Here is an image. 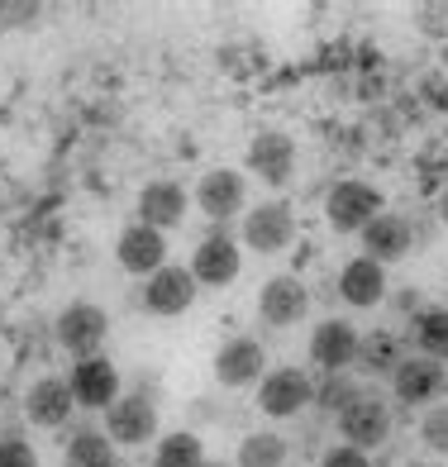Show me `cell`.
<instances>
[{"label":"cell","mask_w":448,"mask_h":467,"mask_svg":"<svg viewBox=\"0 0 448 467\" xmlns=\"http://www.w3.org/2000/svg\"><path fill=\"white\" fill-rule=\"evenodd\" d=\"M381 205H387V196H381L372 182L344 177V182H334L329 196H325V220H329V229H339V234H362V229L381 215Z\"/></svg>","instance_id":"1"},{"label":"cell","mask_w":448,"mask_h":467,"mask_svg":"<svg viewBox=\"0 0 448 467\" xmlns=\"http://www.w3.org/2000/svg\"><path fill=\"white\" fill-rule=\"evenodd\" d=\"M62 467H120V449L105 430H77L62 449Z\"/></svg>","instance_id":"22"},{"label":"cell","mask_w":448,"mask_h":467,"mask_svg":"<svg viewBox=\"0 0 448 467\" xmlns=\"http://www.w3.org/2000/svg\"><path fill=\"white\" fill-rule=\"evenodd\" d=\"M253 253H282L287 244H296V215L287 201H263L244 215V239Z\"/></svg>","instance_id":"10"},{"label":"cell","mask_w":448,"mask_h":467,"mask_svg":"<svg viewBox=\"0 0 448 467\" xmlns=\"http://www.w3.org/2000/svg\"><path fill=\"white\" fill-rule=\"evenodd\" d=\"M105 334H110V315H105L100 306H91V301L62 306V315H57V344L68 348L72 358H96L100 344H105Z\"/></svg>","instance_id":"7"},{"label":"cell","mask_w":448,"mask_h":467,"mask_svg":"<svg viewBox=\"0 0 448 467\" xmlns=\"http://www.w3.org/2000/svg\"><path fill=\"white\" fill-rule=\"evenodd\" d=\"M358 344L362 334L349 320H319L310 334V363L319 372H349L358 363Z\"/></svg>","instance_id":"15"},{"label":"cell","mask_w":448,"mask_h":467,"mask_svg":"<svg viewBox=\"0 0 448 467\" xmlns=\"http://www.w3.org/2000/svg\"><path fill=\"white\" fill-rule=\"evenodd\" d=\"M0 467H38V453H34V443L25 439H0Z\"/></svg>","instance_id":"28"},{"label":"cell","mask_w":448,"mask_h":467,"mask_svg":"<svg viewBox=\"0 0 448 467\" xmlns=\"http://www.w3.org/2000/svg\"><path fill=\"white\" fill-rule=\"evenodd\" d=\"M339 296L353 306V310H372L387 301V267L372 263V258H349L344 267H339Z\"/></svg>","instance_id":"18"},{"label":"cell","mask_w":448,"mask_h":467,"mask_svg":"<svg viewBox=\"0 0 448 467\" xmlns=\"http://www.w3.org/2000/svg\"><path fill=\"white\" fill-rule=\"evenodd\" d=\"M239 272H244V248L224 224H215V234H205L191 253V277H196V286H234Z\"/></svg>","instance_id":"2"},{"label":"cell","mask_w":448,"mask_h":467,"mask_svg":"<svg viewBox=\"0 0 448 467\" xmlns=\"http://www.w3.org/2000/svg\"><path fill=\"white\" fill-rule=\"evenodd\" d=\"M234 467H287V439L282 434H267V430L244 434Z\"/></svg>","instance_id":"25"},{"label":"cell","mask_w":448,"mask_h":467,"mask_svg":"<svg viewBox=\"0 0 448 467\" xmlns=\"http://www.w3.org/2000/svg\"><path fill=\"white\" fill-rule=\"evenodd\" d=\"M306 406H315V377L301 368H272L258 381V410L272 420H291Z\"/></svg>","instance_id":"3"},{"label":"cell","mask_w":448,"mask_h":467,"mask_svg":"<svg viewBox=\"0 0 448 467\" xmlns=\"http://www.w3.org/2000/svg\"><path fill=\"white\" fill-rule=\"evenodd\" d=\"M362 239V258H372V263H381V267H391V263H401L405 253L415 248V224L405 220V215H391V210H381V215L358 234Z\"/></svg>","instance_id":"14"},{"label":"cell","mask_w":448,"mask_h":467,"mask_svg":"<svg viewBox=\"0 0 448 467\" xmlns=\"http://www.w3.org/2000/svg\"><path fill=\"white\" fill-rule=\"evenodd\" d=\"M68 387H72V400H77L81 410H100V415L124 396L120 391V368L110 363V358H100V353L96 358H77Z\"/></svg>","instance_id":"9"},{"label":"cell","mask_w":448,"mask_h":467,"mask_svg":"<svg viewBox=\"0 0 448 467\" xmlns=\"http://www.w3.org/2000/svg\"><path fill=\"white\" fill-rule=\"evenodd\" d=\"M319 467H372V458L362 449H353V443H334V449H325Z\"/></svg>","instance_id":"29"},{"label":"cell","mask_w":448,"mask_h":467,"mask_svg":"<svg viewBox=\"0 0 448 467\" xmlns=\"http://www.w3.org/2000/svg\"><path fill=\"white\" fill-rule=\"evenodd\" d=\"M339 443H353V449H362V453H372V449H381V443L391 439V406L381 396H372V391H362L353 406L339 415Z\"/></svg>","instance_id":"5"},{"label":"cell","mask_w":448,"mask_h":467,"mask_svg":"<svg viewBox=\"0 0 448 467\" xmlns=\"http://www.w3.org/2000/svg\"><path fill=\"white\" fill-rule=\"evenodd\" d=\"M105 434L115 449H139L158 434V406L139 391H124L110 410H105Z\"/></svg>","instance_id":"8"},{"label":"cell","mask_w":448,"mask_h":467,"mask_svg":"<svg viewBox=\"0 0 448 467\" xmlns=\"http://www.w3.org/2000/svg\"><path fill=\"white\" fill-rule=\"evenodd\" d=\"M448 391V368L434 363V358H424V353H411L405 363L391 372V396L401 400L405 410H415V406H439V396Z\"/></svg>","instance_id":"4"},{"label":"cell","mask_w":448,"mask_h":467,"mask_svg":"<svg viewBox=\"0 0 448 467\" xmlns=\"http://www.w3.org/2000/svg\"><path fill=\"white\" fill-rule=\"evenodd\" d=\"M77 410V400H72V387H68V377H38L29 396H25V415L34 424H44V430H57V424H68Z\"/></svg>","instance_id":"20"},{"label":"cell","mask_w":448,"mask_h":467,"mask_svg":"<svg viewBox=\"0 0 448 467\" xmlns=\"http://www.w3.org/2000/svg\"><path fill=\"white\" fill-rule=\"evenodd\" d=\"M439 220L448 224V186H443V196H439Z\"/></svg>","instance_id":"30"},{"label":"cell","mask_w":448,"mask_h":467,"mask_svg":"<svg viewBox=\"0 0 448 467\" xmlns=\"http://www.w3.org/2000/svg\"><path fill=\"white\" fill-rule=\"evenodd\" d=\"M115 258H120L124 272H134V277H153L158 267H167V239L148 224H130L115 244Z\"/></svg>","instance_id":"19"},{"label":"cell","mask_w":448,"mask_h":467,"mask_svg":"<svg viewBox=\"0 0 448 467\" xmlns=\"http://www.w3.org/2000/svg\"><path fill=\"white\" fill-rule=\"evenodd\" d=\"M263 368H267V348L258 338H224L220 353H215V381L220 387H253V381H263Z\"/></svg>","instance_id":"16"},{"label":"cell","mask_w":448,"mask_h":467,"mask_svg":"<svg viewBox=\"0 0 448 467\" xmlns=\"http://www.w3.org/2000/svg\"><path fill=\"white\" fill-rule=\"evenodd\" d=\"M186 205H191V196H186L182 182H148L139 191V224L167 234L186 220Z\"/></svg>","instance_id":"17"},{"label":"cell","mask_w":448,"mask_h":467,"mask_svg":"<svg viewBox=\"0 0 448 467\" xmlns=\"http://www.w3.org/2000/svg\"><path fill=\"white\" fill-rule=\"evenodd\" d=\"M296 162H301L296 139L282 134V130H263L258 139L248 143V167H253V177H258L263 186H287L296 177Z\"/></svg>","instance_id":"11"},{"label":"cell","mask_w":448,"mask_h":467,"mask_svg":"<svg viewBox=\"0 0 448 467\" xmlns=\"http://www.w3.org/2000/svg\"><path fill=\"white\" fill-rule=\"evenodd\" d=\"M310 310V291L301 286V277H267L263 291H258V320L272 325V329H291L301 325Z\"/></svg>","instance_id":"13"},{"label":"cell","mask_w":448,"mask_h":467,"mask_svg":"<svg viewBox=\"0 0 448 467\" xmlns=\"http://www.w3.org/2000/svg\"><path fill=\"white\" fill-rule=\"evenodd\" d=\"M153 467H205V443H201V434H191V430L162 434L158 449H153Z\"/></svg>","instance_id":"24"},{"label":"cell","mask_w":448,"mask_h":467,"mask_svg":"<svg viewBox=\"0 0 448 467\" xmlns=\"http://www.w3.org/2000/svg\"><path fill=\"white\" fill-rule=\"evenodd\" d=\"M362 391H358V381L349 377V372H319V381H315V406L325 410V415H344L353 400H358Z\"/></svg>","instance_id":"26"},{"label":"cell","mask_w":448,"mask_h":467,"mask_svg":"<svg viewBox=\"0 0 448 467\" xmlns=\"http://www.w3.org/2000/svg\"><path fill=\"white\" fill-rule=\"evenodd\" d=\"M191 201H196L215 224H229L248 205V182H244V172H234V167H210Z\"/></svg>","instance_id":"12"},{"label":"cell","mask_w":448,"mask_h":467,"mask_svg":"<svg viewBox=\"0 0 448 467\" xmlns=\"http://www.w3.org/2000/svg\"><path fill=\"white\" fill-rule=\"evenodd\" d=\"M196 291L201 286H196V277H191V267L167 263L143 282V310L158 315V320H172V315H186L191 306H196Z\"/></svg>","instance_id":"6"},{"label":"cell","mask_w":448,"mask_h":467,"mask_svg":"<svg viewBox=\"0 0 448 467\" xmlns=\"http://www.w3.org/2000/svg\"><path fill=\"white\" fill-rule=\"evenodd\" d=\"M411 344H415V353L443 363L448 358V306H424L415 315L411 320Z\"/></svg>","instance_id":"23"},{"label":"cell","mask_w":448,"mask_h":467,"mask_svg":"<svg viewBox=\"0 0 448 467\" xmlns=\"http://www.w3.org/2000/svg\"><path fill=\"white\" fill-rule=\"evenodd\" d=\"M405 358H411V348L401 344V338L391 329H377V334H362V344H358V372H368V377H391Z\"/></svg>","instance_id":"21"},{"label":"cell","mask_w":448,"mask_h":467,"mask_svg":"<svg viewBox=\"0 0 448 467\" xmlns=\"http://www.w3.org/2000/svg\"><path fill=\"white\" fill-rule=\"evenodd\" d=\"M420 439H424V449H434L448 458V400H439V406L424 410L420 420Z\"/></svg>","instance_id":"27"}]
</instances>
